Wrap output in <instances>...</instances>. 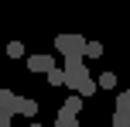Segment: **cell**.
<instances>
[{
    "label": "cell",
    "mask_w": 130,
    "mask_h": 127,
    "mask_svg": "<svg viewBox=\"0 0 130 127\" xmlns=\"http://www.w3.org/2000/svg\"><path fill=\"white\" fill-rule=\"evenodd\" d=\"M45 79H48V86H65V76H62V69H58V65H55L52 72L45 76Z\"/></svg>",
    "instance_id": "obj_11"
},
{
    "label": "cell",
    "mask_w": 130,
    "mask_h": 127,
    "mask_svg": "<svg viewBox=\"0 0 130 127\" xmlns=\"http://www.w3.org/2000/svg\"><path fill=\"white\" fill-rule=\"evenodd\" d=\"M113 127H130V114H113Z\"/></svg>",
    "instance_id": "obj_14"
},
{
    "label": "cell",
    "mask_w": 130,
    "mask_h": 127,
    "mask_svg": "<svg viewBox=\"0 0 130 127\" xmlns=\"http://www.w3.org/2000/svg\"><path fill=\"white\" fill-rule=\"evenodd\" d=\"M27 69H31V72H52V69H55V59H52V55H48V52H34V55H27Z\"/></svg>",
    "instance_id": "obj_4"
},
{
    "label": "cell",
    "mask_w": 130,
    "mask_h": 127,
    "mask_svg": "<svg viewBox=\"0 0 130 127\" xmlns=\"http://www.w3.org/2000/svg\"><path fill=\"white\" fill-rule=\"evenodd\" d=\"M117 110L120 114H130V89H123V93L117 96Z\"/></svg>",
    "instance_id": "obj_13"
},
{
    "label": "cell",
    "mask_w": 130,
    "mask_h": 127,
    "mask_svg": "<svg viewBox=\"0 0 130 127\" xmlns=\"http://www.w3.org/2000/svg\"><path fill=\"white\" fill-rule=\"evenodd\" d=\"M62 76H65V86H72V89L79 93V86H82V82L89 79L86 59H65V65H62Z\"/></svg>",
    "instance_id": "obj_1"
},
{
    "label": "cell",
    "mask_w": 130,
    "mask_h": 127,
    "mask_svg": "<svg viewBox=\"0 0 130 127\" xmlns=\"http://www.w3.org/2000/svg\"><path fill=\"white\" fill-rule=\"evenodd\" d=\"M79 110H82V96H65V103H62V114L75 117Z\"/></svg>",
    "instance_id": "obj_5"
},
{
    "label": "cell",
    "mask_w": 130,
    "mask_h": 127,
    "mask_svg": "<svg viewBox=\"0 0 130 127\" xmlns=\"http://www.w3.org/2000/svg\"><path fill=\"white\" fill-rule=\"evenodd\" d=\"M7 59H24V45L21 41H7Z\"/></svg>",
    "instance_id": "obj_10"
},
{
    "label": "cell",
    "mask_w": 130,
    "mask_h": 127,
    "mask_svg": "<svg viewBox=\"0 0 130 127\" xmlns=\"http://www.w3.org/2000/svg\"><path fill=\"white\" fill-rule=\"evenodd\" d=\"M21 100L24 96H17L14 89H0V114H7V117L21 114Z\"/></svg>",
    "instance_id": "obj_3"
},
{
    "label": "cell",
    "mask_w": 130,
    "mask_h": 127,
    "mask_svg": "<svg viewBox=\"0 0 130 127\" xmlns=\"http://www.w3.org/2000/svg\"><path fill=\"white\" fill-rule=\"evenodd\" d=\"M21 114L31 120V117H38V100H21Z\"/></svg>",
    "instance_id": "obj_9"
},
{
    "label": "cell",
    "mask_w": 130,
    "mask_h": 127,
    "mask_svg": "<svg viewBox=\"0 0 130 127\" xmlns=\"http://www.w3.org/2000/svg\"><path fill=\"white\" fill-rule=\"evenodd\" d=\"M21 127H41V124H21Z\"/></svg>",
    "instance_id": "obj_16"
},
{
    "label": "cell",
    "mask_w": 130,
    "mask_h": 127,
    "mask_svg": "<svg viewBox=\"0 0 130 127\" xmlns=\"http://www.w3.org/2000/svg\"><path fill=\"white\" fill-rule=\"evenodd\" d=\"M52 127H82V124H79L75 117H69V114H62V110H58V117H55Z\"/></svg>",
    "instance_id": "obj_8"
},
{
    "label": "cell",
    "mask_w": 130,
    "mask_h": 127,
    "mask_svg": "<svg viewBox=\"0 0 130 127\" xmlns=\"http://www.w3.org/2000/svg\"><path fill=\"white\" fill-rule=\"evenodd\" d=\"M117 82H120L117 72H103V76L96 79V86H99V89H117Z\"/></svg>",
    "instance_id": "obj_6"
},
{
    "label": "cell",
    "mask_w": 130,
    "mask_h": 127,
    "mask_svg": "<svg viewBox=\"0 0 130 127\" xmlns=\"http://www.w3.org/2000/svg\"><path fill=\"white\" fill-rule=\"evenodd\" d=\"M96 89H99V86H96V79H86L82 86H79V96H82V100H86V96H96Z\"/></svg>",
    "instance_id": "obj_12"
},
{
    "label": "cell",
    "mask_w": 130,
    "mask_h": 127,
    "mask_svg": "<svg viewBox=\"0 0 130 127\" xmlns=\"http://www.w3.org/2000/svg\"><path fill=\"white\" fill-rule=\"evenodd\" d=\"M55 48H58V55H65V59H86V38L82 34H58L55 38Z\"/></svg>",
    "instance_id": "obj_2"
},
{
    "label": "cell",
    "mask_w": 130,
    "mask_h": 127,
    "mask_svg": "<svg viewBox=\"0 0 130 127\" xmlns=\"http://www.w3.org/2000/svg\"><path fill=\"white\" fill-rule=\"evenodd\" d=\"M82 127H92V124H82Z\"/></svg>",
    "instance_id": "obj_17"
},
{
    "label": "cell",
    "mask_w": 130,
    "mask_h": 127,
    "mask_svg": "<svg viewBox=\"0 0 130 127\" xmlns=\"http://www.w3.org/2000/svg\"><path fill=\"white\" fill-rule=\"evenodd\" d=\"M10 120H14V117H7V114H0V127H10Z\"/></svg>",
    "instance_id": "obj_15"
},
{
    "label": "cell",
    "mask_w": 130,
    "mask_h": 127,
    "mask_svg": "<svg viewBox=\"0 0 130 127\" xmlns=\"http://www.w3.org/2000/svg\"><path fill=\"white\" fill-rule=\"evenodd\" d=\"M103 41H86V59H103Z\"/></svg>",
    "instance_id": "obj_7"
}]
</instances>
